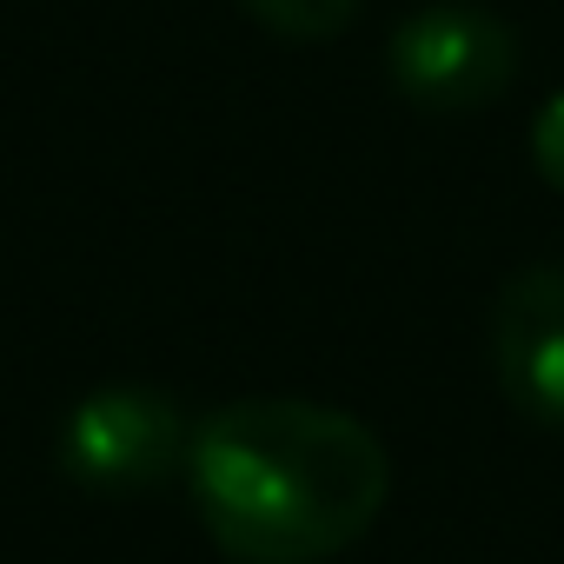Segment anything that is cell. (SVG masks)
<instances>
[{
  "mask_svg": "<svg viewBox=\"0 0 564 564\" xmlns=\"http://www.w3.org/2000/svg\"><path fill=\"white\" fill-rule=\"evenodd\" d=\"M180 478L232 564H326L379 524L392 458L339 405L232 399L193 425Z\"/></svg>",
  "mask_w": 564,
  "mask_h": 564,
  "instance_id": "cell-1",
  "label": "cell"
},
{
  "mask_svg": "<svg viewBox=\"0 0 564 564\" xmlns=\"http://www.w3.org/2000/svg\"><path fill=\"white\" fill-rule=\"evenodd\" d=\"M491 372L531 425L564 432V265H524L498 293Z\"/></svg>",
  "mask_w": 564,
  "mask_h": 564,
  "instance_id": "cell-4",
  "label": "cell"
},
{
  "mask_svg": "<svg viewBox=\"0 0 564 564\" xmlns=\"http://www.w3.org/2000/svg\"><path fill=\"white\" fill-rule=\"evenodd\" d=\"M193 425L160 386H100L61 425V465L80 491L133 498L186 471Z\"/></svg>",
  "mask_w": 564,
  "mask_h": 564,
  "instance_id": "cell-3",
  "label": "cell"
},
{
  "mask_svg": "<svg viewBox=\"0 0 564 564\" xmlns=\"http://www.w3.org/2000/svg\"><path fill=\"white\" fill-rule=\"evenodd\" d=\"M531 160H538V180H544L551 193H564V94L544 100V113H538V127H531Z\"/></svg>",
  "mask_w": 564,
  "mask_h": 564,
  "instance_id": "cell-6",
  "label": "cell"
},
{
  "mask_svg": "<svg viewBox=\"0 0 564 564\" xmlns=\"http://www.w3.org/2000/svg\"><path fill=\"white\" fill-rule=\"evenodd\" d=\"M239 8L279 41H333L352 28L359 0H239Z\"/></svg>",
  "mask_w": 564,
  "mask_h": 564,
  "instance_id": "cell-5",
  "label": "cell"
},
{
  "mask_svg": "<svg viewBox=\"0 0 564 564\" xmlns=\"http://www.w3.org/2000/svg\"><path fill=\"white\" fill-rule=\"evenodd\" d=\"M392 87L419 113H478L518 74V34L478 0H425L392 28Z\"/></svg>",
  "mask_w": 564,
  "mask_h": 564,
  "instance_id": "cell-2",
  "label": "cell"
}]
</instances>
